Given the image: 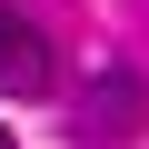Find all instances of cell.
Wrapping results in <instances>:
<instances>
[{
	"instance_id": "obj_1",
	"label": "cell",
	"mask_w": 149,
	"mask_h": 149,
	"mask_svg": "<svg viewBox=\"0 0 149 149\" xmlns=\"http://www.w3.org/2000/svg\"><path fill=\"white\" fill-rule=\"evenodd\" d=\"M0 90L10 100H40L50 90V40H40V20L20 0H0Z\"/></svg>"
},
{
	"instance_id": "obj_2",
	"label": "cell",
	"mask_w": 149,
	"mask_h": 149,
	"mask_svg": "<svg viewBox=\"0 0 149 149\" xmlns=\"http://www.w3.org/2000/svg\"><path fill=\"white\" fill-rule=\"evenodd\" d=\"M139 119H149V80H139V70H109V80L90 90V129L100 139H129Z\"/></svg>"
},
{
	"instance_id": "obj_3",
	"label": "cell",
	"mask_w": 149,
	"mask_h": 149,
	"mask_svg": "<svg viewBox=\"0 0 149 149\" xmlns=\"http://www.w3.org/2000/svg\"><path fill=\"white\" fill-rule=\"evenodd\" d=\"M0 149H10V129H0Z\"/></svg>"
}]
</instances>
